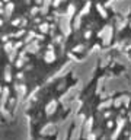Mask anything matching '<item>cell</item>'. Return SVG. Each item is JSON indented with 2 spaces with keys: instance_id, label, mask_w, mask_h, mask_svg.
<instances>
[{
  "instance_id": "1",
  "label": "cell",
  "mask_w": 131,
  "mask_h": 140,
  "mask_svg": "<svg viewBox=\"0 0 131 140\" xmlns=\"http://www.w3.org/2000/svg\"><path fill=\"white\" fill-rule=\"evenodd\" d=\"M54 107H55V102H51V104L47 107V114H51V112L54 111Z\"/></svg>"
},
{
  "instance_id": "2",
  "label": "cell",
  "mask_w": 131,
  "mask_h": 140,
  "mask_svg": "<svg viewBox=\"0 0 131 140\" xmlns=\"http://www.w3.org/2000/svg\"><path fill=\"white\" fill-rule=\"evenodd\" d=\"M88 140H96V137H95V134H89V137H88Z\"/></svg>"
},
{
  "instance_id": "3",
  "label": "cell",
  "mask_w": 131,
  "mask_h": 140,
  "mask_svg": "<svg viewBox=\"0 0 131 140\" xmlns=\"http://www.w3.org/2000/svg\"><path fill=\"white\" fill-rule=\"evenodd\" d=\"M130 121H131V114H130Z\"/></svg>"
}]
</instances>
